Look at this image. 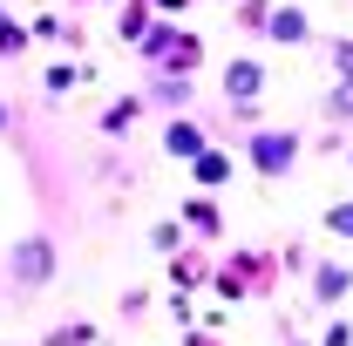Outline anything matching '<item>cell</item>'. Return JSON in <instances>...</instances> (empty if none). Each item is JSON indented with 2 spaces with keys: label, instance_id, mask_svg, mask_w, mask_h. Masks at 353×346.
Returning <instances> with one entry per match:
<instances>
[{
  "label": "cell",
  "instance_id": "8",
  "mask_svg": "<svg viewBox=\"0 0 353 346\" xmlns=\"http://www.w3.org/2000/svg\"><path fill=\"white\" fill-rule=\"evenodd\" d=\"M183 231H197V238H218L224 231V211H218V190H197V197H183Z\"/></svg>",
  "mask_w": 353,
  "mask_h": 346
},
{
  "label": "cell",
  "instance_id": "18",
  "mask_svg": "<svg viewBox=\"0 0 353 346\" xmlns=\"http://www.w3.org/2000/svg\"><path fill=\"white\" fill-rule=\"evenodd\" d=\"M319 346H353V326L347 319H326V326H319Z\"/></svg>",
  "mask_w": 353,
  "mask_h": 346
},
{
  "label": "cell",
  "instance_id": "7",
  "mask_svg": "<svg viewBox=\"0 0 353 346\" xmlns=\"http://www.w3.org/2000/svg\"><path fill=\"white\" fill-rule=\"evenodd\" d=\"M204 150H211V130H204V123H190V116H170V123H163V156L190 163V156H204Z\"/></svg>",
  "mask_w": 353,
  "mask_h": 346
},
{
  "label": "cell",
  "instance_id": "10",
  "mask_svg": "<svg viewBox=\"0 0 353 346\" xmlns=\"http://www.w3.org/2000/svg\"><path fill=\"white\" fill-rule=\"evenodd\" d=\"M319 123H326V130H353V75L326 88V102H319Z\"/></svg>",
  "mask_w": 353,
  "mask_h": 346
},
{
  "label": "cell",
  "instance_id": "16",
  "mask_svg": "<svg viewBox=\"0 0 353 346\" xmlns=\"http://www.w3.org/2000/svg\"><path fill=\"white\" fill-rule=\"evenodd\" d=\"M326 54H333V75H340V82H347V75H353V34H340V41L326 48Z\"/></svg>",
  "mask_w": 353,
  "mask_h": 346
},
{
  "label": "cell",
  "instance_id": "25",
  "mask_svg": "<svg viewBox=\"0 0 353 346\" xmlns=\"http://www.w3.org/2000/svg\"><path fill=\"white\" fill-rule=\"evenodd\" d=\"M279 346H319V340H292V333H285V340H279Z\"/></svg>",
  "mask_w": 353,
  "mask_h": 346
},
{
  "label": "cell",
  "instance_id": "24",
  "mask_svg": "<svg viewBox=\"0 0 353 346\" xmlns=\"http://www.w3.org/2000/svg\"><path fill=\"white\" fill-rule=\"evenodd\" d=\"M7 130H14V109H7V102H0V136H7Z\"/></svg>",
  "mask_w": 353,
  "mask_h": 346
},
{
  "label": "cell",
  "instance_id": "6",
  "mask_svg": "<svg viewBox=\"0 0 353 346\" xmlns=\"http://www.w3.org/2000/svg\"><path fill=\"white\" fill-rule=\"evenodd\" d=\"M265 41H279V48H306V41H312V14H306V7H292V0H272Z\"/></svg>",
  "mask_w": 353,
  "mask_h": 346
},
{
  "label": "cell",
  "instance_id": "3",
  "mask_svg": "<svg viewBox=\"0 0 353 346\" xmlns=\"http://www.w3.org/2000/svg\"><path fill=\"white\" fill-rule=\"evenodd\" d=\"M259 95H265V61L259 54H231L224 61V102H231V116H259Z\"/></svg>",
  "mask_w": 353,
  "mask_h": 346
},
{
  "label": "cell",
  "instance_id": "13",
  "mask_svg": "<svg viewBox=\"0 0 353 346\" xmlns=\"http://www.w3.org/2000/svg\"><path fill=\"white\" fill-rule=\"evenodd\" d=\"M319 224H326L333 238H347V245H353V197H340V204H326V217H319Z\"/></svg>",
  "mask_w": 353,
  "mask_h": 346
},
{
  "label": "cell",
  "instance_id": "2",
  "mask_svg": "<svg viewBox=\"0 0 353 346\" xmlns=\"http://www.w3.org/2000/svg\"><path fill=\"white\" fill-rule=\"evenodd\" d=\"M143 61H150V68H170V75H190V68L204 61V41H197L190 28H176V21H157V28L143 34Z\"/></svg>",
  "mask_w": 353,
  "mask_h": 346
},
{
  "label": "cell",
  "instance_id": "9",
  "mask_svg": "<svg viewBox=\"0 0 353 346\" xmlns=\"http://www.w3.org/2000/svg\"><path fill=\"white\" fill-rule=\"evenodd\" d=\"M231 170H238V156H231V150H218V143H211L204 156H190V176H197V190H224V183H231Z\"/></svg>",
  "mask_w": 353,
  "mask_h": 346
},
{
  "label": "cell",
  "instance_id": "5",
  "mask_svg": "<svg viewBox=\"0 0 353 346\" xmlns=\"http://www.w3.org/2000/svg\"><path fill=\"white\" fill-rule=\"evenodd\" d=\"M7 272H14V285H48V272H54V245H48V238H21V245L7 252Z\"/></svg>",
  "mask_w": 353,
  "mask_h": 346
},
{
  "label": "cell",
  "instance_id": "26",
  "mask_svg": "<svg viewBox=\"0 0 353 346\" xmlns=\"http://www.w3.org/2000/svg\"><path fill=\"white\" fill-rule=\"evenodd\" d=\"M347 170H353V143H347Z\"/></svg>",
  "mask_w": 353,
  "mask_h": 346
},
{
  "label": "cell",
  "instance_id": "22",
  "mask_svg": "<svg viewBox=\"0 0 353 346\" xmlns=\"http://www.w3.org/2000/svg\"><path fill=\"white\" fill-rule=\"evenodd\" d=\"M183 7H190V0H157V14H183Z\"/></svg>",
  "mask_w": 353,
  "mask_h": 346
},
{
  "label": "cell",
  "instance_id": "21",
  "mask_svg": "<svg viewBox=\"0 0 353 346\" xmlns=\"http://www.w3.org/2000/svg\"><path fill=\"white\" fill-rule=\"evenodd\" d=\"M75 88V68H48V95H68Z\"/></svg>",
  "mask_w": 353,
  "mask_h": 346
},
{
  "label": "cell",
  "instance_id": "14",
  "mask_svg": "<svg viewBox=\"0 0 353 346\" xmlns=\"http://www.w3.org/2000/svg\"><path fill=\"white\" fill-rule=\"evenodd\" d=\"M231 7H238V28L265 34V21H272V0H231Z\"/></svg>",
  "mask_w": 353,
  "mask_h": 346
},
{
  "label": "cell",
  "instance_id": "23",
  "mask_svg": "<svg viewBox=\"0 0 353 346\" xmlns=\"http://www.w3.org/2000/svg\"><path fill=\"white\" fill-rule=\"evenodd\" d=\"M183 346H218V340H211V333H183Z\"/></svg>",
  "mask_w": 353,
  "mask_h": 346
},
{
  "label": "cell",
  "instance_id": "4",
  "mask_svg": "<svg viewBox=\"0 0 353 346\" xmlns=\"http://www.w3.org/2000/svg\"><path fill=\"white\" fill-rule=\"evenodd\" d=\"M306 292H312V305H319V312H340V305H347V292H353V265L312 258V265H306Z\"/></svg>",
  "mask_w": 353,
  "mask_h": 346
},
{
  "label": "cell",
  "instance_id": "17",
  "mask_svg": "<svg viewBox=\"0 0 353 346\" xmlns=\"http://www.w3.org/2000/svg\"><path fill=\"white\" fill-rule=\"evenodd\" d=\"M136 109H143V102H136V95H123V109H109V116H102V130H130Z\"/></svg>",
  "mask_w": 353,
  "mask_h": 346
},
{
  "label": "cell",
  "instance_id": "19",
  "mask_svg": "<svg viewBox=\"0 0 353 346\" xmlns=\"http://www.w3.org/2000/svg\"><path fill=\"white\" fill-rule=\"evenodd\" d=\"M21 48H28V28H7L0 21V54H21Z\"/></svg>",
  "mask_w": 353,
  "mask_h": 346
},
{
  "label": "cell",
  "instance_id": "20",
  "mask_svg": "<svg viewBox=\"0 0 353 346\" xmlns=\"http://www.w3.org/2000/svg\"><path fill=\"white\" fill-rule=\"evenodd\" d=\"M82 340H95V326H61L48 346H82Z\"/></svg>",
  "mask_w": 353,
  "mask_h": 346
},
{
  "label": "cell",
  "instance_id": "12",
  "mask_svg": "<svg viewBox=\"0 0 353 346\" xmlns=\"http://www.w3.org/2000/svg\"><path fill=\"white\" fill-rule=\"evenodd\" d=\"M150 245H157L163 258H176V252H183V217H163V224H150Z\"/></svg>",
  "mask_w": 353,
  "mask_h": 346
},
{
  "label": "cell",
  "instance_id": "1",
  "mask_svg": "<svg viewBox=\"0 0 353 346\" xmlns=\"http://www.w3.org/2000/svg\"><path fill=\"white\" fill-rule=\"evenodd\" d=\"M245 156H252V170L265 183H285V176L299 170V156H306V136L299 130H252L245 136Z\"/></svg>",
  "mask_w": 353,
  "mask_h": 346
},
{
  "label": "cell",
  "instance_id": "15",
  "mask_svg": "<svg viewBox=\"0 0 353 346\" xmlns=\"http://www.w3.org/2000/svg\"><path fill=\"white\" fill-rule=\"evenodd\" d=\"M116 28H123V34H130V41H143V34H150V7H143V0H130V7H123V21H116Z\"/></svg>",
  "mask_w": 353,
  "mask_h": 346
},
{
  "label": "cell",
  "instance_id": "11",
  "mask_svg": "<svg viewBox=\"0 0 353 346\" xmlns=\"http://www.w3.org/2000/svg\"><path fill=\"white\" fill-rule=\"evenodd\" d=\"M170 285H211L204 252H176V258H170Z\"/></svg>",
  "mask_w": 353,
  "mask_h": 346
}]
</instances>
